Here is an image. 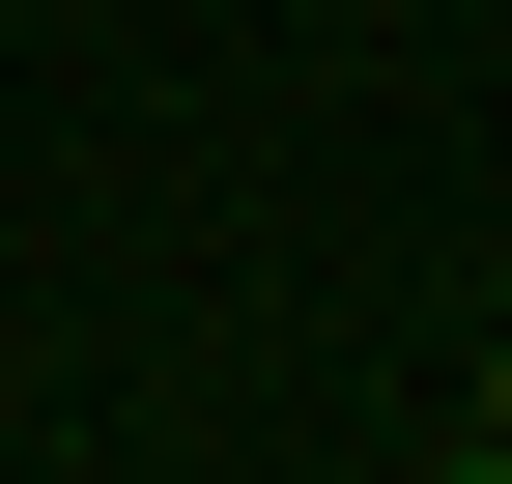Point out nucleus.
Segmentation results:
<instances>
[{
    "instance_id": "nucleus-1",
    "label": "nucleus",
    "mask_w": 512,
    "mask_h": 484,
    "mask_svg": "<svg viewBox=\"0 0 512 484\" xmlns=\"http://www.w3.org/2000/svg\"><path fill=\"white\" fill-rule=\"evenodd\" d=\"M456 456H484V484H512V342H484V399H456Z\"/></svg>"
}]
</instances>
